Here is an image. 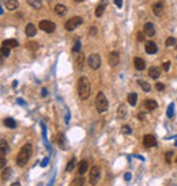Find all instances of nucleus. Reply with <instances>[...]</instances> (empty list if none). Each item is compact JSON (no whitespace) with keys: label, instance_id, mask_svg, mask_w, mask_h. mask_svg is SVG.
Here are the masks:
<instances>
[{"label":"nucleus","instance_id":"nucleus-25","mask_svg":"<svg viewBox=\"0 0 177 186\" xmlns=\"http://www.w3.org/2000/svg\"><path fill=\"white\" fill-rule=\"evenodd\" d=\"M85 185V178L82 175L76 177V178L72 179V182H71V186H83Z\"/></svg>","mask_w":177,"mask_h":186},{"label":"nucleus","instance_id":"nucleus-14","mask_svg":"<svg viewBox=\"0 0 177 186\" xmlns=\"http://www.w3.org/2000/svg\"><path fill=\"white\" fill-rule=\"evenodd\" d=\"M105 8H106V0H102V1H99L98 6H97V8H96V16H97V18L102 16V14H104V11H105Z\"/></svg>","mask_w":177,"mask_h":186},{"label":"nucleus","instance_id":"nucleus-10","mask_svg":"<svg viewBox=\"0 0 177 186\" xmlns=\"http://www.w3.org/2000/svg\"><path fill=\"white\" fill-rule=\"evenodd\" d=\"M83 65H85V56H83V53H76L75 54V68L78 71L83 69Z\"/></svg>","mask_w":177,"mask_h":186},{"label":"nucleus","instance_id":"nucleus-18","mask_svg":"<svg viewBox=\"0 0 177 186\" xmlns=\"http://www.w3.org/2000/svg\"><path fill=\"white\" fill-rule=\"evenodd\" d=\"M159 75H161V68H158V67H150L149 76L151 77V79H158Z\"/></svg>","mask_w":177,"mask_h":186},{"label":"nucleus","instance_id":"nucleus-11","mask_svg":"<svg viewBox=\"0 0 177 186\" xmlns=\"http://www.w3.org/2000/svg\"><path fill=\"white\" fill-rule=\"evenodd\" d=\"M143 33L146 35H149V37H154L155 35V27H154V25H153L151 22L145 23V26H143Z\"/></svg>","mask_w":177,"mask_h":186},{"label":"nucleus","instance_id":"nucleus-46","mask_svg":"<svg viewBox=\"0 0 177 186\" xmlns=\"http://www.w3.org/2000/svg\"><path fill=\"white\" fill-rule=\"evenodd\" d=\"M46 165H48V158H45V159L42 160V163H41V166H42V167H45Z\"/></svg>","mask_w":177,"mask_h":186},{"label":"nucleus","instance_id":"nucleus-42","mask_svg":"<svg viewBox=\"0 0 177 186\" xmlns=\"http://www.w3.org/2000/svg\"><path fill=\"white\" fill-rule=\"evenodd\" d=\"M170 65H172V64H170V61H166V63H163V71H169V68H170Z\"/></svg>","mask_w":177,"mask_h":186},{"label":"nucleus","instance_id":"nucleus-22","mask_svg":"<svg viewBox=\"0 0 177 186\" xmlns=\"http://www.w3.org/2000/svg\"><path fill=\"white\" fill-rule=\"evenodd\" d=\"M87 169H88V163L86 160H82L78 166V174L79 175H83V174L87 171Z\"/></svg>","mask_w":177,"mask_h":186},{"label":"nucleus","instance_id":"nucleus-8","mask_svg":"<svg viewBox=\"0 0 177 186\" xmlns=\"http://www.w3.org/2000/svg\"><path fill=\"white\" fill-rule=\"evenodd\" d=\"M143 145H145L146 148L155 147V145H157L155 137L153 136V134H145V137H143Z\"/></svg>","mask_w":177,"mask_h":186},{"label":"nucleus","instance_id":"nucleus-37","mask_svg":"<svg viewBox=\"0 0 177 186\" xmlns=\"http://www.w3.org/2000/svg\"><path fill=\"white\" fill-rule=\"evenodd\" d=\"M145 33L143 31H138V34H136V39H138V41H140V42H143V41H145Z\"/></svg>","mask_w":177,"mask_h":186},{"label":"nucleus","instance_id":"nucleus-41","mask_svg":"<svg viewBox=\"0 0 177 186\" xmlns=\"http://www.w3.org/2000/svg\"><path fill=\"white\" fill-rule=\"evenodd\" d=\"M155 88H157V91H163V90H165V84L158 82V83L155 84Z\"/></svg>","mask_w":177,"mask_h":186},{"label":"nucleus","instance_id":"nucleus-23","mask_svg":"<svg viewBox=\"0 0 177 186\" xmlns=\"http://www.w3.org/2000/svg\"><path fill=\"white\" fill-rule=\"evenodd\" d=\"M3 46H7V48H17L18 46V41L14 38H10V39H4L3 41Z\"/></svg>","mask_w":177,"mask_h":186},{"label":"nucleus","instance_id":"nucleus-20","mask_svg":"<svg viewBox=\"0 0 177 186\" xmlns=\"http://www.w3.org/2000/svg\"><path fill=\"white\" fill-rule=\"evenodd\" d=\"M19 7V1L18 0H7L6 1V8L10 11H14Z\"/></svg>","mask_w":177,"mask_h":186},{"label":"nucleus","instance_id":"nucleus-43","mask_svg":"<svg viewBox=\"0 0 177 186\" xmlns=\"http://www.w3.org/2000/svg\"><path fill=\"white\" fill-rule=\"evenodd\" d=\"M88 33H90V35H96L97 34V27H90Z\"/></svg>","mask_w":177,"mask_h":186},{"label":"nucleus","instance_id":"nucleus-6","mask_svg":"<svg viewBox=\"0 0 177 186\" xmlns=\"http://www.w3.org/2000/svg\"><path fill=\"white\" fill-rule=\"evenodd\" d=\"M38 27L45 33H53L56 30V25H55L52 21H48V19H44V21L40 22Z\"/></svg>","mask_w":177,"mask_h":186},{"label":"nucleus","instance_id":"nucleus-2","mask_svg":"<svg viewBox=\"0 0 177 186\" xmlns=\"http://www.w3.org/2000/svg\"><path fill=\"white\" fill-rule=\"evenodd\" d=\"M32 152H33V148L30 144H25L23 147L21 148V151L18 152V156H17V165L19 167H23L29 162V159L32 158Z\"/></svg>","mask_w":177,"mask_h":186},{"label":"nucleus","instance_id":"nucleus-7","mask_svg":"<svg viewBox=\"0 0 177 186\" xmlns=\"http://www.w3.org/2000/svg\"><path fill=\"white\" fill-rule=\"evenodd\" d=\"M99 178H101V169H99L98 166H94L91 169V171H90V178H88V181H90L91 185H97Z\"/></svg>","mask_w":177,"mask_h":186},{"label":"nucleus","instance_id":"nucleus-4","mask_svg":"<svg viewBox=\"0 0 177 186\" xmlns=\"http://www.w3.org/2000/svg\"><path fill=\"white\" fill-rule=\"evenodd\" d=\"M82 23H83V19H82L81 16H72L71 19H68L67 22H65V30L67 31H72V30H75V29L78 27V26H81Z\"/></svg>","mask_w":177,"mask_h":186},{"label":"nucleus","instance_id":"nucleus-49","mask_svg":"<svg viewBox=\"0 0 177 186\" xmlns=\"http://www.w3.org/2000/svg\"><path fill=\"white\" fill-rule=\"evenodd\" d=\"M3 57H4V56L1 54V53H0V64H1V61H3Z\"/></svg>","mask_w":177,"mask_h":186},{"label":"nucleus","instance_id":"nucleus-16","mask_svg":"<svg viewBox=\"0 0 177 186\" xmlns=\"http://www.w3.org/2000/svg\"><path fill=\"white\" fill-rule=\"evenodd\" d=\"M25 33L27 37H34L35 33H37V27H35L33 23H29V25H26V27H25Z\"/></svg>","mask_w":177,"mask_h":186},{"label":"nucleus","instance_id":"nucleus-9","mask_svg":"<svg viewBox=\"0 0 177 186\" xmlns=\"http://www.w3.org/2000/svg\"><path fill=\"white\" fill-rule=\"evenodd\" d=\"M108 61H109L110 67H116V65H119V63H120V54H119V52H110Z\"/></svg>","mask_w":177,"mask_h":186},{"label":"nucleus","instance_id":"nucleus-53","mask_svg":"<svg viewBox=\"0 0 177 186\" xmlns=\"http://www.w3.org/2000/svg\"><path fill=\"white\" fill-rule=\"evenodd\" d=\"M176 163H177V158H176Z\"/></svg>","mask_w":177,"mask_h":186},{"label":"nucleus","instance_id":"nucleus-38","mask_svg":"<svg viewBox=\"0 0 177 186\" xmlns=\"http://www.w3.org/2000/svg\"><path fill=\"white\" fill-rule=\"evenodd\" d=\"M121 132H123L124 134H130V133H131V127H128V125H124V127L121 128Z\"/></svg>","mask_w":177,"mask_h":186},{"label":"nucleus","instance_id":"nucleus-45","mask_svg":"<svg viewBox=\"0 0 177 186\" xmlns=\"http://www.w3.org/2000/svg\"><path fill=\"white\" fill-rule=\"evenodd\" d=\"M124 178H125V181H130V179H131V174H130V172H127V174L124 175Z\"/></svg>","mask_w":177,"mask_h":186},{"label":"nucleus","instance_id":"nucleus-31","mask_svg":"<svg viewBox=\"0 0 177 186\" xmlns=\"http://www.w3.org/2000/svg\"><path fill=\"white\" fill-rule=\"evenodd\" d=\"M27 49L29 50H32V52H35V50H38V48H40V45H38V42H35V41H30V42H27Z\"/></svg>","mask_w":177,"mask_h":186},{"label":"nucleus","instance_id":"nucleus-30","mask_svg":"<svg viewBox=\"0 0 177 186\" xmlns=\"http://www.w3.org/2000/svg\"><path fill=\"white\" fill-rule=\"evenodd\" d=\"M27 3L32 6L33 8H41L42 7V0H27Z\"/></svg>","mask_w":177,"mask_h":186},{"label":"nucleus","instance_id":"nucleus-13","mask_svg":"<svg viewBox=\"0 0 177 186\" xmlns=\"http://www.w3.org/2000/svg\"><path fill=\"white\" fill-rule=\"evenodd\" d=\"M145 49H146V53H149V54H155L157 50H158V46H157L155 42L149 41V42H146Z\"/></svg>","mask_w":177,"mask_h":186},{"label":"nucleus","instance_id":"nucleus-21","mask_svg":"<svg viewBox=\"0 0 177 186\" xmlns=\"http://www.w3.org/2000/svg\"><path fill=\"white\" fill-rule=\"evenodd\" d=\"M55 12H56L57 15L63 16V15L67 14V7H65L64 4H56V6H55Z\"/></svg>","mask_w":177,"mask_h":186},{"label":"nucleus","instance_id":"nucleus-5","mask_svg":"<svg viewBox=\"0 0 177 186\" xmlns=\"http://www.w3.org/2000/svg\"><path fill=\"white\" fill-rule=\"evenodd\" d=\"M88 67L91 68V69H98L99 65H101V57H99L98 53H93V54H90L88 56Z\"/></svg>","mask_w":177,"mask_h":186},{"label":"nucleus","instance_id":"nucleus-1","mask_svg":"<svg viewBox=\"0 0 177 186\" xmlns=\"http://www.w3.org/2000/svg\"><path fill=\"white\" fill-rule=\"evenodd\" d=\"M90 92H91V86H90V82L86 76H81L78 80V94L79 98L82 101H86V99L90 97Z\"/></svg>","mask_w":177,"mask_h":186},{"label":"nucleus","instance_id":"nucleus-12","mask_svg":"<svg viewBox=\"0 0 177 186\" xmlns=\"http://www.w3.org/2000/svg\"><path fill=\"white\" fill-rule=\"evenodd\" d=\"M157 106H158V103H157L155 101H153V99H146V101L143 102V109L147 110V112H153V110H155Z\"/></svg>","mask_w":177,"mask_h":186},{"label":"nucleus","instance_id":"nucleus-26","mask_svg":"<svg viewBox=\"0 0 177 186\" xmlns=\"http://www.w3.org/2000/svg\"><path fill=\"white\" fill-rule=\"evenodd\" d=\"M128 103L131 106H135L138 103V94H135V92H131V94L128 95Z\"/></svg>","mask_w":177,"mask_h":186},{"label":"nucleus","instance_id":"nucleus-3","mask_svg":"<svg viewBox=\"0 0 177 186\" xmlns=\"http://www.w3.org/2000/svg\"><path fill=\"white\" fill-rule=\"evenodd\" d=\"M96 107H97V112L98 113H105L109 107V102L106 99L105 94L102 91H99L97 94V98H96Z\"/></svg>","mask_w":177,"mask_h":186},{"label":"nucleus","instance_id":"nucleus-52","mask_svg":"<svg viewBox=\"0 0 177 186\" xmlns=\"http://www.w3.org/2000/svg\"><path fill=\"white\" fill-rule=\"evenodd\" d=\"M174 145H177V141H176V143H174Z\"/></svg>","mask_w":177,"mask_h":186},{"label":"nucleus","instance_id":"nucleus-17","mask_svg":"<svg viewBox=\"0 0 177 186\" xmlns=\"http://www.w3.org/2000/svg\"><path fill=\"white\" fill-rule=\"evenodd\" d=\"M153 12L155 16H161L163 14V4L162 3H155L153 6Z\"/></svg>","mask_w":177,"mask_h":186},{"label":"nucleus","instance_id":"nucleus-36","mask_svg":"<svg viewBox=\"0 0 177 186\" xmlns=\"http://www.w3.org/2000/svg\"><path fill=\"white\" fill-rule=\"evenodd\" d=\"M0 53H1L4 57H8V56H10V48H7V46H1Z\"/></svg>","mask_w":177,"mask_h":186},{"label":"nucleus","instance_id":"nucleus-27","mask_svg":"<svg viewBox=\"0 0 177 186\" xmlns=\"http://www.w3.org/2000/svg\"><path fill=\"white\" fill-rule=\"evenodd\" d=\"M11 172H12V170H11L10 167H4L3 171H1V179H3V181H7V179L11 177Z\"/></svg>","mask_w":177,"mask_h":186},{"label":"nucleus","instance_id":"nucleus-33","mask_svg":"<svg viewBox=\"0 0 177 186\" xmlns=\"http://www.w3.org/2000/svg\"><path fill=\"white\" fill-rule=\"evenodd\" d=\"M81 46H82L81 41H79V39H76V41H75L74 48H72V53H74V54H76V53L81 52Z\"/></svg>","mask_w":177,"mask_h":186},{"label":"nucleus","instance_id":"nucleus-24","mask_svg":"<svg viewBox=\"0 0 177 186\" xmlns=\"http://www.w3.org/2000/svg\"><path fill=\"white\" fill-rule=\"evenodd\" d=\"M117 117H119V118H124V117H127V106H125V105L119 106V109H117Z\"/></svg>","mask_w":177,"mask_h":186},{"label":"nucleus","instance_id":"nucleus-29","mask_svg":"<svg viewBox=\"0 0 177 186\" xmlns=\"http://www.w3.org/2000/svg\"><path fill=\"white\" fill-rule=\"evenodd\" d=\"M138 84L142 87V90L145 92H149L150 90H151V86L147 83V82H145V80H138Z\"/></svg>","mask_w":177,"mask_h":186},{"label":"nucleus","instance_id":"nucleus-34","mask_svg":"<svg viewBox=\"0 0 177 186\" xmlns=\"http://www.w3.org/2000/svg\"><path fill=\"white\" fill-rule=\"evenodd\" d=\"M173 114H174V105H173V103H170V105H169V107H168L166 116L169 117V118H172V117H173Z\"/></svg>","mask_w":177,"mask_h":186},{"label":"nucleus","instance_id":"nucleus-19","mask_svg":"<svg viewBox=\"0 0 177 186\" xmlns=\"http://www.w3.org/2000/svg\"><path fill=\"white\" fill-rule=\"evenodd\" d=\"M8 150H10V145H8V143L4 139H1L0 140V155L1 156H4V155L8 152Z\"/></svg>","mask_w":177,"mask_h":186},{"label":"nucleus","instance_id":"nucleus-48","mask_svg":"<svg viewBox=\"0 0 177 186\" xmlns=\"http://www.w3.org/2000/svg\"><path fill=\"white\" fill-rule=\"evenodd\" d=\"M41 94H42V97H45V95H46V90H45V88L42 90V92H41Z\"/></svg>","mask_w":177,"mask_h":186},{"label":"nucleus","instance_id":"nucleus-32","mask_svg":"<svg viewBox=\"0 0 177 186\" xmlns=\"http://www.w3.org/2000/svg\"><path fill=\"white\" fill-rule=\"evenodd\" d=\"M75 166H76V159L72 158V159H71V160L67 163V167H65V170L70 172V171H72V170L75 169Z\"/></svg>","mask_w":177,"mask_h":186},{"label":"nucleus","instance_id":"nucleus-50","mask_svg":"<svg viewBox=\"0 0 177 186\" xmlns=\"http://www.w3.org/2000/svg\"><path fill=\"white\" fill-rule=\"evenodd\" d=\"M76 3H82V1H85V0H75Z\"/></svg>","mask_w":177,"mask_h":186},{"label":"nucleus","instance_id":"nucleus-40","mask_svg":"<svg viewBox=\"0 0 177 186\" xmlns=\"http://www.w3.org/2000/svg\"><path fill=\"white\" fill-rule=\"evenodd\" d=\"M6 163H7L6 158H4V156H1V158H0V170H3L4 167H6Z\"/></svg>","mask_w":177,"mask_h":186},{"label":"nucleus","instance_id":"nucleus-35","mask_svg":"<svg viewBox=\"0 0 177 186\" xmlns=\"http://www.w3.org/2000/svg\"><path fill=\"white\" fill-rule=\"evenodd\" d=\"M165 45H166L168 48H169V46H174V45H176V38H174V37H169V38L166 39Z\"/></svg>","mask_w":177,"mask_h":186},{"label":"nucleus","instance_id":"nucleus-44","mask_svg":"<svg viewBox=\"0 0 177 186\" xmlns=\"http://www.w3.org/2000/svg\"><path fill=\"white\" fill-rule=\"evenodd\" d=\"M114 4H116L117 7L120 8V7H121V6H123V1H121V0H114Z\"/></svg>","mask_w":177,"mask_h":186},{"label":"nucleus","instance_id":"nucleus-15","mask_svg":"<svg viewBox=\"0 0 177 186\" xmlns=\"http://www.w3.org/2000/svg\"><path fill=\"white\" fill-rule=\"evenodd\" d=\"M134 65H135V68H136L138 71H143L146 68L145 60L140 59V57H135V59H134Z\"/></svg>","mask_w":177,"mask_h":186},{"label":"nucleus","instance_id":"nucleus-47","mask_svg":"<svg viewBox=\"0 0 177 186\" xmlns=\"http://www.w3.org/2000/svg\"><path fill=\"white\" fill-rule=\"evenodd\" d=\"M11 186H21V183H19V182H14V183H12V185H11Z\"/></svg>","mask_w":177,"mask_h":186},{"label":"nucleus","instance_id":"nucleus-51","mask_svg":"<svg viewBox=\"0 0 177 186\" xmlns=\"http://www.w3.org/2000/svg\"><path fill=\"white\" fill-rule=\"evenodd\" d=\"M0 14H1V7H0Z\"/></svg>","mask_w":177,"mask_h":186},{"label":"nucleus","instance_id":"nucleus-39","mask_svg":"<svg viewBox=\"0 0 177 186\" xmlns=\"http://www.w3.org/2000/svg\"><path fill=\"white\" fill-rule=\"evenodd\" d=\"M172 156H173V151H168L166 152V156H165V160H166V163H170V162H172Z\"/></svg>","mask_w":177,"mask_h":186},{"label":"nucleus","instance_id":"nucleus-28","mask_svg":"<svg viewBox=\"0 0 177 186\" xmlns=\"http://www.w3.org/2000/svg\"><path fill=\"white\" fill-rule=\"evenodd\" d=\"M4 125L7 128H10V129H15V127H17V122H15V119H12V118H6L4 119Z\"/></svg>","mask_w":177,"mask_h":186}]
</instances>
